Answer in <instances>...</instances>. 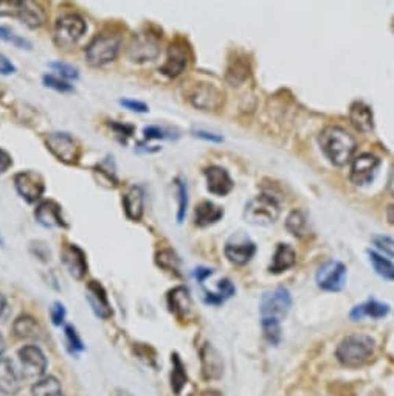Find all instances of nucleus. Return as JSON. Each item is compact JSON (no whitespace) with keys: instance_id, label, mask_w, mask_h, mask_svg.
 <instances>
[{"instance_id":"nucleus-8","label":"nucleus","mask_w":394,"mask_h":396,"mask_svg":"<svg viewBox=\"0 0 394 396\" xmlns=\"http://www.w3.org/2000/svg\"><path fill=\"white\" fill-rule=\"evenodd\" d=\"M47 148L58 160L75 165L79 160V145L69 132H51L45 140Z\"/></svg>"},{"instance_id":"nucleus-43","label":"nucleus","mask_w":394,"mask_h":396,"mask_svg":"<svg viewBox=\"0 0 394 396\" xmlns=\"http://www.w3.org/2000/svg\"><path fill=\"white\" fill-rule=\"evenodd\" d=\"M121 106H125L129 110H134V112H138V114H145L148 112L149 108L148 104H145L142 101H137V100H129V98H125V100H120Z\"/></svg>"},{"instance_id":"nucleus-48","label":"nucleus","mask_w":394,"mask_h":396,"mask_svg":"<svg viewBox=\"0 0 394 396\" xmlns=\"http://www.w3.org/2000/svg\"><path fill=\"white\" fill-rule=\"evenodd\" d=\"M194 136L199 137V138L207 140V142H216V143L222 142L221 136H217V134H213V132H207V131H196V134H194Z\"/></svg>"},{"instance_id":"nucleus-38","label":"nucleus","mask_w":394,"mask_h":396,"mask_svg":"<svg viewBox=\"0 0 394 396\" xmlns=\"http://www.w3.org/2000/svg\"><path fill=\"white\" fill-rule=\"evenodd\" d=\"M0 39L7 40V42L14 44L16 47H19V49H27V50H32V44L28 42L27 39H23L21 36H17L16 33H13L7 27H0Z\"/></svg>"},{"instance_id":"nucleus-19","label":"nucleus","mask_w":394,"mask_h":396,"mask_svg":"<svg viewBox=\"0 0 394 396\" xmlns=\"http://www.w3.org/2000/svg\"><path fill=\"white\" fill-rule=\"evenodd\" d=\"M61 260L64 266L67 267L70 275L75 280H82L87 273V258L84 250L76 244H69L64 247Z\"/></svg>"},{"instance_id":"nucleus-2","label":"nucleus","mask_w":394,"mask_h":396,"mask_svg":"<svg viewBox=\"0 0 394 396\" xmlns=\"http://www.w3.org/2000/svg\"><path fill=\"white\" fill-rule=\"evenodd\" d=\"M375 342L368 334H349L338 343L335 358L343 367L358 369L373 358Z\"/></svg>"},{"instance_id":"nucleus-26","label":"nucleus","mask_w":394,"mask_h":396,"mask_svg":"<svg viewBox=\"0 0 394 396\" xmlns=\"http://www.w3.org/2000/svg\"><path fill=\"white\" fill-rule=\"evenodd\" d=\"M223 218V210L210 201H204L194 210V224L199 227H208Z\"/></svg>"},{"instance_id":"nucleus-32","label":"nucleus","mask_w":394,"mask_h":396,"mask_svg":"<svg viewBox=\"0 0 394 396\" xmlns=\"http://www.w3.org/2000/svg\"><path fill=\"white\" fill-rule=\"evenodd\" d=\"M33 396H64L61 382L53 376H47L39 380L33 386Z\"/></svg>"},{"instance_id":"nucleus-5","label":"nucleus","mask_w":394,"mask_h":396,"mask_svg":"<svg viewBox=\"0 0 394 396\" xmlns=\"http://www.w3.org/2000/svg\"><path fill=\"white\" fill-rule=\"evenodd\" d=\"M87 32V23L78 14H64L55 23V44L61 49H70L79 42Z\"/></svg>"},{"instance_id":"nucleus-1","label":"nucleus","mask_w":394,"mask_h":396,"mask_svg":"<svg viewBox=\"0 0 394 396\" xmlns=\"http://www.w3.org/2000/svg\"><path fill=\"white\" fill-rule=\"evenodd\" d=\"M319 143L323 154L335 166L346 165L357 148L356 138L340 126H326L320 134Z\"/></svg>"},{"instance_id":"nucleus-27","label":"nucleus","mask_w":394,"mask_h":396,"mask_svg":"<svg viewBox=\"0 0 394 396\" xmlns=\"http://www.w3.org/2000/svg\"><path fill=\"white\" fill-rule=\"evenodd\" d=\"M168 305L175 316L186 317L191 312L193 300L190 295V290L184 286L174 288L171 293L168 294Z\"/></svg>"},{"instance_id":"nucleus-53","label":"nucleus","mask_w":394,"mask_h":396,"mask_svg":"<svg viewBox=\"0 0 394 396\" xmlns=\"http://www.w3.org/2000/svg\"><path fill=\"white\" fill-rule=\"evenodd\" d=\"M5 306H7V300H5V297L0 294V316H2V312L5 311Z\"/></svg>"},{"instance_id":"nucleus-22","label":"nucleus","mask_w":394,"mask_h":396,"mask_svg":"<svg viewBox=\"0 0 394 396\" xmlns=\"http://www.w3.org/2000/svg\"><path fill=\"white\" fill-rule=\"evenodd\" d=\"M123 208L131 221H140L145 212V190L140 185H134L123 196Z\"/></svg>"},{"instance_id":"nucleus-10","label":"nucleus","mask_w":394,"mask_h":396,"mask_svg":"<svg viewBox=\"0 0 394 396\" xmlns=\"http://www.w3.org/2000/svg\"><path fill=\"white\" fill-rule=\"evenodd\" d=\"M14 186L22 199L28 203L39 201L45 193V182L42 176L36 171H21L14 176Z\"/></svg>"},{"instance_id":"nucleus-54","label":"nucleus","mask_w":394,"mask_h":396,"mask_svg":"<svg viewBox=\"0 0 394 396\" xmlns=\"http://www.w3.org/2000/svg\"><path fill=\"white\" fill-rule=\"evenodd\" d=\"M3 349H5V341H3V337L0 336V354L3 353Z\"/></svg>"},{"instance_id":"nucleus-39","label":"nucleus","mask_w":394,"mask_h":396,"mask_svg":"<svg viewBox=\"0 0 394 396\" xmlns=\"http://www.w3.org/2000/svg\"><path fill=\"white\" fill-rule=\"evenodd\" d=\"M44 84L47 87H50V89L56 90V92H62V93H69V92H73V86L69 84L67 81L60 79L56 77H53V75H44Z\"/></svg>"},{"instance_id":"nucleus-45","label":"nucleus","mask_w":394,"mask_h":396,"mask_svg":"<svg viewBox=\"0 0 394 396\" xmlns=\"http://www.w3.org/2000/svg\"><path fill=\"white\" fill-rule=\"evenodd\" d=\"M145 140H152V138H168L169 136H167V132H164L162 127L158 126H148L145 127Z\"/></svg>"},{"instance_id":"nucleus-30","label":"nucleus","mask_w":394,"mask_h":396,"mask_svg":"<svg viewBox=\"0 0 394 396\" xmlns=\"http://www.w3.org/2000/svg\"><path fill=\"white\" fill-rule=\"evenodd\" d=\"M368 258L369 263H371L374 272L378 273L379 277L388 280V282H394V264L388 258L379 255L378 252H373V250H368Z\"/></svg>"},{"instance_id":"nucleus-13","label":"nucleus","mask_w":394,"mask_h":396,"mask_svg":"<svg viewBox=\"0 0 394 396\" xmlns=\"http://www.w3.org/2000/svg\"><path fill=\"white\" fill-rule=\"evenodd\" d=\"M317 283L323 290L338 293L346 284V266L340 261H328L317 272Z\"/></svg>"},{"instance_id":"nucleus-37","label":"nucleus","mask_w":394,"mask_h":396,"mask_svg":"<svg viewBox=\"0 0 394 396\" xmlns=\"http://www.w3.org/2000/svg\"><path fill=\"white\" fill-rule=\"evenodd\" d=\"M174 182L175 188H177V223H182L185 219L188 208V188L185 180L182 177H177Z\"/></svg>"},{"instance_id":"nucleus-12","label":"nucleus","mask_w":394,"mask_h":396,"mask_svg":"<svg viewBox=\"0 0 394 396\" xmlns=\"http://www.w3.org/2000/svg\"><path fill=\"white\" fill-rule=\"evenodd\" d=\"M19 360L22 371L21 375L25 380L40 378L47 369V358L42 349L36 345H27L19 349Z\"/></svg>"},{"instance_id":"nucleus-14","label":"nucleus","mask_w":394,"mask_h":396,"mask_svg":"<svg viewBox=\"0 0 394 396\" xmlns=\"http://www.w3.org/2000/svg\"><path fill=\"white\" fill-rule=\"evenodd\" d=\"M158 55H160V45L151 34H138L127 49L129 60L134 62L154 61Z\"/></svg>"},{"instance_id":"nucleus-28","label":"nucleus","mask_w":394,"mask_h":396,"mask_svg":"<svg viewBox=\"0 0 394 396\" xmlns=\"http://www.w3.org/2000/svg\"><path fill=\"white\" fill-rule=\"evenodd\" d=\"M388 312H390V306H388L386 303H380L378 300H369L356 308H352L349 316L352 320H362L363 317L384 319L388 316Z\"/></svg>"},{"instance_id":"nucleus-46","label":"nucleus","mask_w":394,"mask_h":396,"mask_svg":"<svg viewBox=\"0 0 394 396\" xmlns=\"http://www.w3.org/2000/svg\"><path fill=\"white\" fill-rule=\"evenodd\" d=\"M16 72V66L7 56L0 55V75H11Z\"/></svg>"},{"instance_id":"nucleus-34","label":"nucleus","mask_w":394,"mask_h":396,"mask_svg":"<svg viewBox=\"0 0 394 396\" xmlns=\"http://www.w3.org/2000/svg\"><path fill=\"white\" fill-rule=\"evenodd\" d=\"M186 384V373L185 367L182 364L180 358L177 354H173V373H171V386L174 388L175 393H180L182 387Z\"/></svg>"},{"instance_id":"nucleus-33","label":"nucleus","mask_w":394,"mask_h":396,"mask_svg":"<svg viewBox=\"0 0 394 396\" xmlns=\"http://www.w3.org/2000/svg\"><path fill=\"white\" fill-rule=\"evenodd\" d=\"M234 293H236V289H234L233 283L230 280L223 278L219 282V290H217V294L208 293L207 297H205V301L210 303V305H221V303H223V300L230 299Z\"/></svg>"},{"instance_id":"nucleus-52","label":"nucleus","mask_w":394,"mask_h":396,"mask_svg":"<svg viewBox=\"0 0 394 396\" xmlns=\"http://www.w3.org/2000/svg\"><path fill=\"white\" fill-rule=\"evenodd\" d=\"M112 396H134V395H132V393H129V392H126V390L119 388V390H115L114 395H112Z\"/></svg>"},{"instance_id":"nucleus-42","label":"nucleus","mask_w":394,"mask_h":396,"mask_svg":"<svg viewBox=\"0 0 394 396\" xmlns=\"http://www.w3.org/2000/svg\"><path fill=\"white\" fill-rule=\"evenodd\" d=\"M66 337H67V343H69L70 349H72V353L73 351H82V349H84L82 341L79 339V336H78V333H76V330L73 328V326H70V325L66 326Z\"/></svg>"},{"instance_id":"nucleus-44","label":"nucleus","mask_w":394,"mask_h":396,"mask_svg":"<svg viewBox=\"0 0 394 396\" xmlns=\"http://www.w3.org/2000/svg\"><path fill=\"white\" fill-rule=\"evenodd\" d=\"M51 320L53 323L56 326H60L64 323V320H66V308H64L62 303L56 301L55 305L51 308Z\"/></svg>"},{"instance_id":"nucleus-7","label":"nucleus","mask_w":394,"mask_h":396,"mask_svg":"<svg viewBox=\"0 0 394 396\" xmlns=\"http://www.w3.org/2000/svg\"><path fill=\"white\" fill-rule=\"evenodd\" d=\"M292 308V297L286 288L280 286L270 293H266L261 299L260 312L261 319H270L281 322Z\"/></svg>"},{"instance_id":"nucleus-51","label":"nucleus","mask_w":394,"mask_h":396,"mask_svg":"<svg viewBox=\"0 0 394 396\" xmlns=\"http://www.w3.org/2000/svg\"><path fill=\"white\" fill-rule=\"evenodd\" d=\"M386 221L394 225V206H390L386 208Z\"/></svg>"},{"instance_id":"nucleus-29","label":"nucleus","mask_w":394,"mask_h":396,"mask_svg":"<svg viewBox=\"0 0 394 396\" xmlns=\"http://www.w3.org/2000/svg\"><path fill=\"white\" fill-rule=\"evenodd\" d=\"M14 334L21 339H33L40 334V326L36 322V319L32 316H21L16 319L13 325Z\"/></svg>"},{"instance_id":"nucleus-11","label":"nucleus","mask_w":394,"mask_h":396,"mask_svg":"<svg viewBox=\"0 0 394 396\" xmlns=\"http://www.w3.org/2000/svg\"><path fill=\"white\" fill-rule=\"evenodd\" d=\"M188 62H190V49L184 40L177 39L169 45L167 61L160 67V72L168 78H177L185 72Z\"/></svg>"},{"instance_id":"nucleus-31","label":"nucleus","mask_w":394,"mask_h":396,"mask_svg":"<svg viewBox=\"0 0 394 396\" xmlns=\"http://www.w3.org/2000/svg\"><path fill=\"white\" fill-rule=\"evenodd\" d=\"M286 229L297 238H304L308 235V216H306L303 210H293V212H291L286 219Z\"/></svg>"},{"instance_id":"nucleus-3","label":"nucleus","mask_w":394,"mask_h":396,"mask_svg":"<svg viewBox=\"0 0 394 396\" xmlns=\"http://www.w3.org/2000/svg\"><path fill=\"white\" fill-rule=\"evenodd\" d=\"M121 47V34L116 32H103L87 45L86 58L93 67H101L112 62L119 55Z\"/></svg>"},{"instance_id":"nucleus-9","label":"nucleus","mask_w":394,"mask_h":396,"mask_svg":"<svg viewBox=\"0 0 394 396\" xmlns=\"http://www.w3.org/2000/svg\"><path fill=\"white\" fill-rule=\"evenodd\" d=\"M380 166V159L371 153H363L354 157L351 163L349 180L357 186L371 184Z\"/></svg>"},{"instance_id":"nucleus-50","label":"nucleus","mask_w":394,"mask_h":396,"mask_svg":"<svg viewBox=\"0 0 394 396\" xmlns=\"http://www.w3.org/2000/svg\"><path fill=\"white\" fill-rule=\"evenodd\" d=\"M386 188H388V193H390V195L394 197V166L391 168L390 176H388V185H386Z\"/></svg>"},{"instance_id":"nucleus-47","label":"nucleus","mask_w":394,"mask_h":396,"mask_svg":"<svg viewBox=\"0 0 394 396\" xmlns=\"http://www.w3.org/2000/svg\"><path fill=\"white\" fill-rule=\"evenodd\" d=\"M11 165H13V159H11V156L7 153V151L0 148V173L7 171Z\"/></svg>"},{"instance_id":"nucleus-20","label":"nucleus","mask_w":394,"mask_h":396,"mask_svg":"<svg viewBox=\"0 0 394 396\" xmlns=\"http://www.w3.org/2000/svg\"><path fill=\"white\" fill-rule=\"evenodd\" d=\"M22 387V375L14 362L8 358H0V395H16Z\"/></svg>"},{"instance_id":"nucleus-15","label":"nucleus","mask_w":394,"mask_h":396,"mask_svg":"<svg viewBox=\"0 0 394 396\" xmlns=\"http://www.w3.org/2000/svg\"><path fill=\"white\" fill-rule=\"evenodd\" d=\"M194 108L202 110H216L223 104V93L211 84H201L194 87L190 95Z\"/></svg>"},{"instance_id":"nucleus-23","label":"nucleus","mask_w":394,"mask_h":396,"mask_svg":"<svg viewBox=\"0 0 394 396\" xmlns=\"http://www.w3.org/2000/svg\"><path fill=\"white\" fill-rule=\"evenodd\" d=\"M349 121L357 131L368 134L374 129V115L371 108L363 101H354L349 108Z\"/></svg>"},{"instance_id":"nucleus-6","label":"nucleus","mask_w":394,"mask_h":396,"mask_svg":"<svg viewBox=\"0 0 394 396\" xmlns=\"http://www.w3.org/2000/svg\"><path fill=\"white\" fill-rule=\"evenodd\" d=\"M0 16L17 17L27 27L36 28L45 23V11L33 2H19V0H2L0 2Z\"/></svg>"},{"instance_id":"nucleus-35","label":"nucleus","mask_w":394,"mask_h":396,"mask_svg":"<svg viewBox=\"0 0 394 396\" xmlns=\"http://www.w3.org/2000/svg\"><path fill=\"white\" fill-rule=\"evenodd\" d=\"M156 261H157V264L162 267V269H167V271H171V272H175V273H179V264H180V260H179V256L175 255L173 250H169V249H163L160 250L156 255Z\"/></svg>"},{"instance_id":"nucleus-40","label":"nucleus","mask_w":394,"mask_h":396,"mask_svg":"<svg viewBox=\"0 0 394 396\" xmlns=\"http://www.w3.org/2000/svg\"><path fill=\"white\" fill-rule=\"evenodd\" d=\"M373 244L382 252L390 255L394 258V240L390 236H385V235H374L373 236Z\"/></svg>"},{"instance_id":"nucleus-25","label":"nucleus","mask_w":394,"mask_h":396,"mask_svg":"<svg viewBox=\"0 0 394 396\" xmlns=\"http://www.w3.org/2000/svg\"><path fill=\"white\" fill-rule=\"evenodd\" d=\"M202 358V373L205 380H217L222 375V358L221 354L217 353V349H214L211 345H205L201 351Z\"/></svg>"},{"instance_id":"nucleus-41","label":"nucleus","mask_w":394,"mask_h":396,"mask_svg":"<svg viewBox=\"0 0 394 396\" xmlns=\"http://www.w3.org/2000/svg\"><path fill=\"white\" fill-rule=\"evenodd\" d=\"M50 67L55 69L58 73L62 75V77L67 78V79H76L79 77L78 69L70 66V64H66V62H51Z\"/></svg>"},{"instance_id":"nucleus-18","label":"nucleus","mask_w":394,"mask_h":396,"mask_svg":"<svg viewBox=\"0 0 394 396\" xmlns=\"http://www.w3.org/2000/svg\"><path fill=\"white\" fill-rule=\"evenodd\" d=\"M223 252H225V256L230 263L244 266L255 256L256 246L249 238H239V240L236 238V240H232L225 244Z\"/></svg>"},{"instance_id":"nucleus-4","label":"nucleus","mask_w":394,"mask_h":396,"mask_svg":"<svg viewBox=\"0 0 394 396\" xmlns=\"http://www.w3.org/2000/svg\"><path fill=\"white\" fill-rule=\"evenodd\" d=\"M281 208L275 197L269 195H260L247 202L244 218L247 223L255 225H270L280 218Z\"/></svg>"},{"instance_id":"nucleus-17","label":"nucleus","mask_w":394,"mask_h":396,"mask_svg":"<svg viewBox=\"0 0 394 396\" xmlns=\"http://www.w3.org/2000/svg\"><path fill=\"white\" fill-rule=\"evenodd\" d=\"M34 218L38 223L45 227V229H55V227H62L66 229L67 223L62 218L61 206L55 201H42L34 210Z\"/></svg>"},{"instance_id":"nucleus-36","label":"nucleus","mask_w":394,"mask_h":396,"mask_svg":"<svg viewBox=\"0 0 394 396\" xmlns=\"http://www.w3.org/2000/svg\"><path fill=\"white\" fill-rule=\"evenodd\" d=\"M262 333L270 345H278L281 341V322L270 319H261Z\"/></svg>"},{"instance_id":"nucleus-24","label":"nucleus","mask_w":394,"mask_h":396,"mask_svg":"<svg viewBox=\"0 0 394 396\" xmlns=\"http://www.w3.org/2000/svg\"><path fill=\"white\" fill-rule=\"evenodd\" d=\"M295 261H297L295 250H293L289 244H278L272 256V263L269 266V272L278 275V273H283L287 269L293 267Z\"/></svg>"},{"instance_id":"nucleus-21","label":"nucleus","mask_w":394,"mask_h":396,"mask_svg":"<svg viewBox=\"0 0 394 396\" xmlns=\"http://www.w3.org/2000/svg\"><path fill=\"white\" fill-rule=\"evenodd\" d=\"M87 300H89L92 310L95 311L98 317L109 319L112 316V308L106 294V289L101 283L90 282L87 284Z\"/></svg>"},{"instance_id":"nucleus-49","label":"nucleus","mask_w":394,"mask_h":396,"mask_svg":"<svg viewBox=\"0 0 394 396\" xmlns=\"http://www.w3.org/2000/svg\"><path fill=\"white\" fill-rule=\"evenodd\" d=\"M211 273H213V271L211 269H204V267H199V269H196V278L202 283L205 278L211 275Z\"/></svg>"},{"instance_id":"nucleus-16","label":"nucleus","mask_w":394,"mask_h":396,"mask_svg":"<svg viewBox=\"0 0 394 396\" xmlns=\"http://www.w3.org/2000/svg\"><path fill=\"white\" fill-rule=\"evenodd\" d=\"M205 179H207V188L214 196H227L233 190L234 182L225 168L211 165L205 168Z\"/></svg>"}]
</instances>
